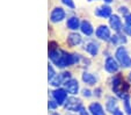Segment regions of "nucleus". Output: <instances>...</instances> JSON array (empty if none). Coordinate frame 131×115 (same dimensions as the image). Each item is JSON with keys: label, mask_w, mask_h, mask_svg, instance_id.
Wrapping results in <instances>:
<instances>
[{"label": "nucleus", "mask_w": 131, "mask_h": 115, "mask_svg": "<svg viewBox=\"0 0 131 115\" xmlns=\"http://www.w3.org/2000/svg\"><path fill=\"white\" fill-rule=\"evenodd\" d=\"M113 115H123V112H121V110H119L118 108H117V109L115 110L114 113H113Z\"/></svg>", "instance_id": "nucleus-28"}, {"label": "nucleus", "mask_w": 131, "mask_h": 115, "mask_svg": "<svg viewBox=\"0 0 131 115\" xmlns=\"http://www.w3.org/2000/svg\"><path fill=\"white\" fill-rule=\"evenodd\" d=\"M80 30H81V33L86 36H91V35H93V33H94V28H93L92 23L87 20H84L81 22V25H80Z\"/></svg>", "instance_id": "nucleus-14"}, {"label": "nucleus", "mask_w": 131, "mask_h": 115, "mask_svg": "<svg viewBox=\"0 0 131 115\" xmlns=\"http://www.w3.org/2000/svg\"><path fill=\"white\" fill-rule=\"evenodd\" d=\"M57 107H58V103L56 102V101H54L53 99L49 101V109L53 110V109H56V108H57Z\"/></svg>", "instance_id": "nucleus-21"}, {"label": "nucleus", "mask_w": 131, "mask_h": 115, "mask_svg": "<svg viewBox=\"0 0 131 115\" xmlns=\"http://www.w3.org/2000/svg\"><path fill=\"white\" fill-rule=\"evenodd\" d=\"M88 1H93V0H88Z\"/></svg>", "instance_id": "nucleus-32"}, {"label": "nucleus", "mask_w": 131, "mask_h": 115, "mask_svg": "<svg viewBox=\"0 0 131 115\" xmlns=\"http://www.w3.org/2000/svg\"><path fill=\"white\" fill-rule=\"evenodd\" d=\"M66 16V13L62 7H54L50 13V21L52 23H59Z\"/></svg>", "instance_id": "nucleus-5"}, {"label": "nucleus", "mask_w": 131, "mask_h": 115, "mask_svg": "<svg viewBox=\"0 0 131 115\" xmlns=\"http://www.w3.org/2000/svg\"><path fill=\"white\" fill-rule=\"evenodd\" d=\"M94 14L96 15V16H99V18L101 19H107V18H110L111 15V8L109 7V6L107 5H103V6H100V7H97L96 9H95Z\"/></svg>", "instance_id": "nucleus-12"}, {"label": "nucleus", "mask_w": 131, "mask_h": 115, "mask_svg": "<svg viewBox=\"0 0 131 115\" xmlns=\"http://www.w3.org/2000/svg\"><path fill=\"white\" fill-rule=\"evenodd\" d=\"M104 70L109 73H116L119 70V64L116 58L108 56L106 58V62H104Z\"/></svg>", "instance_id": "nucleus-8"}, {"label": "nucleus", "mask_w": 131, "mask_h": 115, "mask_svg": "<svg viewBox=\"0 0 131 115\" xmlns=\"http://www.w3.org/2000/svg\"><path fill=\"white\" fill-rule=\"evenodd\" d=\"M124 21H125V25L131 26V13H129L128 15L124 16Z\"/></svg>", "instance_id": "nucleus-24"}, {"label": "nucleus", "mask_w": 131, "mask_h": 115, "mask_svg": "<svg viewBox=\"0 0 131 115\" xmlns=\"http://www.w3.org/2000/svg\"><path fill=\"white\" fill-rule=\"evenodd\" d=\"M81 92H82V97H85V98H89V97H92V92L88 90V88H84V90H82Z\"/></svg>", "instance_id": "nucleus-22"}, {"label": "nucleus", "mask_w": 131, "mask_h": 115, "mask_svg": "<svg viewBox=\"0 0 131 115\" xmlns=\"http://www.w3.org/2000/svg\"><path fill=\"white\" fill-rule=\"evenodd\" d=\"M49 59L51 63L59 69L71 66L81 62L82 56L79 54H69L64 50H60L56 47H50L49 49Z\"/></svg>", "instance_id": "nucleus-1"}, {"label": "nucleus", "mask_w": 131, "mask_h": 115, "mask_svg": "<svg viewBox=\"0 0 131 115\" xmlns=\"http://www.w3.org/2000/svg\"><path fill=\"white\" fill-rule=\"evenodd\" d=\"M115 58L117 59L118 64L122 68H130L131 66V57L129 55L126 48L123 45H119L115 51Z\"/></svg>", "instance_id": "nucleus-2"}, {"label": "nucleus", "mask_w": 131, "mask_h": 115, "mask_svg": "<svg viewBox=\"0 0 131 115\" xmlns=\"http://www.w3.org/2000/svg\"><path fill=\"white\" fill-rule=\"evenodd\" d=\"M106 108L108 112L114 113L117 109V100L114 97H109L107 99V103H106Z\"/></svg>", "instance_id": "nucleus-18"}, {"label": "nucleus", "mask_w": 131, "mask_h": 115, "mask_svg": "<svg viewBox=\"0 0 131 115\" xmlns=\"http://www.w3.org/2000/svg\"><path fill=\"white\" fill-rule=\"evenodd\" d=\"M118 12L121 13V14H123L124 16L129 14V12H128V8H126V7H122V6H121V7L118 8Z\"/></svg>", "instance_id": "nucleus-25"}, {"label": "nucleus", "mask_w": 131, "mask_h": 115, "mask_svg": "<svg viewBox=\"0 0 131 115\" xmlns=\"http://www.w3.org/2000/svg\"><path fill=\"white\" fill-rule=\"evenodd\" d=\"M95 35L99 40L101 41H106V42H109V40L111 38V34H110V29L108 28V26L106 25H101L96 28L95 30Z\"/></svg>", "instance_id": "nucleus-7"}, {"label": "nucleus", "mask_w": 131, "mask_h": 115, "mask_svg": "<svg viewBox=\"0 0 131 115\" xmlns=\"http://www.w3.org/2000/svg\"><path fill=\"white\" fill-rule=\"evenodd\" d=\"M66 42L70 47H77V45L82 43V37L78 33H71V34H69V36H67Z\"/></svg>", "instance_id": "nucleus-11"}, {"label": "nucleus", "mask_w": 131, "mask_h": 115, "mask_svg": "<svg viewBox=\"0 0 131 115\" xmlns=\"http://www.w3.org/2000/svg\"><path fill=\"white\" fill-rule=\"evenodd\" d=\"M109 42L111 43V45H123L126 43V37L121 33H116L114 36H111Z\"/></svg>", "instance_id": "nucleus-15"}, {"label": "nucleus", "mask_w": 131, "mask_h": 115, "mask_svg": "<svg viewBox=\"0 0 131 115\" xmlns=\"http://www.w3.org/2000/svg\"><path fill=\"white\" fill-rule=\"evenodd\" d=\"M63 85H64L65 90L67 91V93H70V94L75 95L78 92H79V83H78V80L74 79V78L69 79L67 81H65Z\"/></svg>", "instance_id": "nucleus-9"}, {"label": "nucleus", "mask_w": 131, "mask_h": 115, "mask_svg": "<svg viewBox=\"0 0 131 115\" xmlns=\"http://www.w3.org/2000/svg\"><path fill=\"white\" fill-rule=\"evenodd\" d=\"M123 30H124V33H125L126 35L131 36V26L124 25V26H123Z\"/></svg>", "instance_id": "nucleus-23"}, {"label": "nucleus", "mask_w": 131, "mask_h": 115, "mask_svg": "<svg viewBox=\"0 0 131 115\" xmlns=\"http://www.w3.org/2000/svg\"><path fill=\"white\" fill-rule=\"evenodd\" d=\"M129 79H130V81H131V72L129 73Z\"/></svg>", "instance_id": "nucleus-30"}, {"label": "nucleus", "mask_w": 131, "mask_h": 115, "mask_svg": "<svg viewBox=\"0 0 131 115\" xmlns=\"http://www.w3.org/2000/svg\"><path fill=\"white\" fill-rule=\"evenodd\" d=\"M64 107L69 112H79L82 107V103L80 99H78L75 97H71V98H67L66 102L64 103Z\"/></svg>", "instance_id": "nucleus-3"}, {"label": "nucleus", "mask_w": 131, "mask_h": 115, "mask_svg": "<svg viewBox=\"0 0 131 115\" xmlns=\"http://www.w3.org/2000/svg\"><path fill=\"white\" fill-rule=\"evenodd\" d=\"M88 112L91 115H106L103 107L99 102H92L88 107Z\"/></svg>", "instance_id": "nucleus-13"}, {"label": "nucleus", "mask_w": 131, "mask_h": 115, "mask_svg": "<svg viewBox=\"0 0 131 115\" xmlns=\"http://www.w3.org/2000/svg\"><path fill=\"white\" fill-rule=\"evenodd\" d=\"M109 26L116 33H121L123 30V23H122V20L119 19L118 15H111L109 18Z\"/></svg>", "instance_id": "nucleus-10"}, {"label": "nucleus", "mask_w": 131, "mask_h": 115, "mask_svg": "<svg viewBox=\"0 0 131 115\" xmlns=\"http://www.w3.org/2000/svg\"><path fill=\"white\" fill-rule=\"evenodd\" d=\"M81 79L84 83H86L87 85H95L97 81V78L95 77L93 73H89V72H84L81 76Z\"/></svg>", "instance_id": "nucleus-17"}, {"label": "nucleus", "mask_w": 131, "mask_h": 115, "mask_svg": "<svg viewBox=\"0 0 131 115\" xmlns=\"http://www.w3.org/2000/svg\"><path fill=\"white\" fill-rule=\"evenodd\" d=\"M101 92H102V90L100 87H96L94 90V93H93V94L94 95H96V97H101Z\"/></svg>", "instance_id": "nucleus-26"}, {"label": "nucleus", "mask_w": 131, "mask_h": 115, "mask_svg": "<svg viewBox=\"0 0 131 115\" xmlns=\"http://www.w3.org/2000/svg\"><path fill=\"white\" fill-rule=\"evenodd\" d=\"M60 1H62L63 5L66 6V7L70 8V9H74V8H75V5H74L73 0H60Z\"/></svg>", "instance_id": "nucleus-20"}, {"label": "nucleus", "mask_w": 131, "mask_h": 115, "mask_svg": "<svg viewBox=\"0 0 131 115\" xmlns=\"http://www.w3.org/2000/svg\"><path fill=\"white\" fill-rule=\"evenodd\" d=\"M103 3L104 4H110V3H113V0H103Z\"/></svg>", "instance_id": "nucleus-29"}, {"label": "nucleus", "mask_w": 131, "mask_h": 115, "mask_svg": "<svg viewBox=\"0 0 131 115\" xmlns=\"http://www.w3.org/2000/svg\"><path fill=\"white\" fill-rule=\"evenodd\" d=\"M51 115H58V114H57V113H53V114H51Z\"/></svg>", "instance_id": "nucleus-31"}, {"label": "nucleus", "mask_w": 131, "mask_h": 115, "mask_svg": "<svg viewBox=\"0 0 131 115\" xmlns=\"http://www.w3.org/2000/svg\"><path fill=\"white\" fill-rule=\"evenodd\" d=\"M80 25H81V22H80V20H79L78 16H70V18L67 19V21H66V27L69 28L70 30L79 29Z\"/></svg>", "instance_id": "nucleus-16"}, {"label": "nucleus", "mask_w": 131, "mask_h": 115, "mask_svg": "<svg viewBox=\"0 0 131 115\" xmlns=\"http://www.w3.org/2000/svg\"><path fill=\"white\" fill-rule=\"evenodd\" d=\"M79 114H80V115H89V114H91V113H88L86 109H85L84 107H81V109L79 110Z\"/></svg>", "instance_id": "nucleus-27"}, {"label": "nucleus", "mask_w": 131, "mask_h": 115, "mask_svg": "<svg viewBox=\"0 0 131 115\" xmlns=\"http://www.w3.org/2000/svg\"><path fill=\"white\" fill-rule=\"evenodd\" d=\"M123 107H124V110H125L126 114L131 115V103H130V98H129L128 94L123 98Z\"/></svg>", "instance_id": "nucleus-19"}, {"label": "nucleus", "mask_w": 131, "mask_h": 115, "mask_svg": "<svg viewBox=\"0 0 131 115\" xmlns=\"http://www.w3.org/2000/svg\"><path fill=\"white\" fill-rule=\"evenodd\" d=\"M85 51H86L88 55H91L92 57H95V56L99 54V49H100V45L97 42L93 40H88L87 42L84 43V47H82Z\"/></svg>", "instance_id": "nucleus-6"}, {"label": "nucleus", "mask_w": 131, "mask_h": 115, "mask_svg": "<svg viewBox=\"0 0 131 115\" xmlns=\"http://www.w3.org/2000/svg\"><path fill=\"white\" fill-rule=\"evenodd\" d=\"M52 99L58 103V106H63L67 100V91L65 88H56L51 92Z\"/></svg>", "instance_id": "nucleus-4"}]
</instances>
